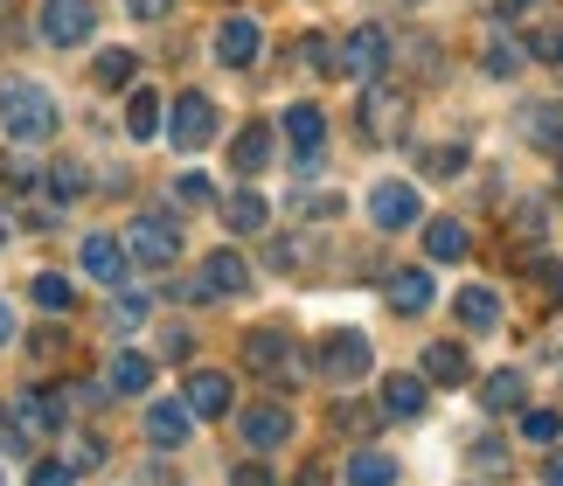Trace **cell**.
I'll list each match as a JSON object with an SVG mask.
<instances>
[{"instance_id": "obj_1", "label": "cell", "mask_w": 563, "mask_h": 486, "mask_svg": "<svg viewBox=\"0 0 563 486\" xmlns=\"http://www.w3.org/2000/svg\"><path fill=\"white\" fill-rule=\"evenodd\" d=\"M0 125H8V140L14 146H42V140H56V125H63V112H56V91L49 84H0Z\"/></svg>"}, {"instance_id": "obj_2", "label": "cell", "mask_w": 563, "mask_h": 486, "mask_svg": "<svg viewBox=\"0 0 563 486\" xmlns=\"http://www.w3.org/2000/svg\"><path fill=\"white\" fill-rule=\"evenodd\" d=\"M244 368L265 375V383H278V389H292V383H307L313 355L299 347V334H286V327H251L244 334Z\"/></svg>"}, {"instance_id": "obj_3", "label": "cell", "mask_w": 563, "mask_h": 486, "mask_svg": "<svg viewBox=\"0 0 563 486\" xmlns=\"http://www.w3.org/2000/svg\"><path fill=\"white\" fill-rule=\"evenodd\" d=\"M125 251H133V264H146V272H167V264H181V216H175V209H146V216H133V230H125Z\"/></svg>"}, {"instance_id": "obj_4", "label": "cell", "mask_w": 563, "mask_h": 486, "mask_svg": "<svg viewBox=\"0 0 563 486\" xmlns=\"http://www.w3.org/2000/svg\"><path fill=\"white\" fill-rule=\"evenodd\" d=\"M313 368L328 375V383H362V375L376 368V347H369V334H355V327H334V334H320Z\"/></svg>"}, {"instance_id": "obj_5", "label": "cell", "mask_w": 563, "mask_h": 486, "mask_svg": "<svg viewBox=\"0 0 563 486\" xmlns=\"http://www.w3.org/2000/svg\"><path fill=\"white\" fill-rule=\"evenodd\" d=\"M389 63H397V35H389L383 21H362V29L341 42V77H355V84H376Z\"/></svg>"}, {"instance_id": "obj_6", "label": "cell", "mask_w": 563, "mask_h": 486, "mask_svg": "<svg viewBox=\"0 0 563 486\" xmlns=\"http://www.w3.org/2000/svg\"><path fill=\"white\" fill-rule=\"evenodd\" d=\"M362 132H369L376 146H397L410 132V98L397 91V84H362Z\"/></svg>"}, {"instance_id": "obj_7", "label": "cell", "mask_w": 563, "mask_h": 486, "mask_svg": "<svg viewBox=\"0 0 563 486\" xmlns=\"http://www.w3.org/2000/svg\"><path fill=\"white\" fill-rule=\"evenodd\" d=\"M42 42L49 49H77V42L98 35V0H42Z\"/></svg>"}, {"instance_id": "obj_8", "label": "cell", "mask_w": 563, "mask_h": 486, "mask_svg": "<svg viewBox=\"0 0 563 486\" xmlns=\"http://www.w3.org/2000/svg\"><path fill=\"white\" fill-rule=\"evenodd\" d=\"M167 140L181 153H202L216 140V98L209 91H175V104H167Z\"/></svg>"}, {"instance_id": "obj_9", "label": "cell", "mask_w": 563, "mask_h": 486, "mask_svg": "<svg viewBox=\"0 0 563 486\" xmlns=\"http://www.w3.org/2000/svg\"><path fill=\"white\" fill-rule=\"evenodd\" d=\"M431 299H439V285H431V264H397V272H383V306L389 313H431Z\"/></svg>"}, {"instance_id": "obj_10", "label": "cell", "mask_w": 563, "mask_h": 486, "mask_svg": "<svg viewBox=\"0 0 563 486\" xmlns=\"http://www.w3.org/2000/svg\"><path fill=\"white\" fill-rule=\"evenodd\" d=\"M14 424L21 431H70V396H63V389H49V383H29V389H21L14 396Z\"/></svg>"}, {"instance_id": "obj_11", "label": "cell", "mask_w": 563, "mask_h": 486, "mask_svg": "<svg viewBox=\"0 0 563 486\" xmlns=\"http://www.w3.org/2000/svg\"><path fill=\"white\" fill-rule=\"evenodd\" d=\"M418 216H424V202H418V188H410V181H376V188H369V223H376L383 236L410 230Z\"/></svg>"}, {"instance_id": "obj_12", "label": "cell", "mask_w": 563, "mask_h": 486, "mask_svg": "<svg viewBox=\"0 0 563 486\" xmlns=\"http://www.w3.org/2000/svg\"><path fill=\"white\" fill-rule=\"evenodd\" d=\"M257 56H265V29H257L251 14H223V29H216V63H223V70H251Z\"/></svg>"}, {"instance_id": "obj_13", "label": "cell", "mask_w": 563, "mask_h": 486, "mask_svg": "<svg viewBox=\"0 0 563 486\" xmlns=\"http://www.w3.org/2000/svg\"><path fill=\"white\" fill-rule=\"evenodd\" d=\"M418 375H424L431 389H466L473 383V355H466L460 341H431L424 355H418Z\"/></svg>"}, {"instance_id": "obj_14", "label": "cell", "mask_w": 563, "mask_h": 486, "mask_svg": "<svg viewBox=\"0 0 563 486\" xmlns=\"http://www.w3.org/2000/svg\"><path fill=\"white\" fill-rule=\"evenodd\" d=\"M202 424V417H195L181 396H167V404H146V445L154 452H175V445H188V431Z\"/></svg>"}, {"instance_id": "obj_15", "label": "cell", "mask_w": 563, "mask_h": 486, "mask_svg": "<svg viewBox=\"0 0 563 486\" xmlns=\"http://www.w3.org/2000/svg\"><path fill=\"white\" fill-rule=\"evenodd\" d=\"M286 438H292V410H286V404H251V410H244V452L265 459V452L286 445Z\"/></svg>"}, {"instance_id": "obj_16", "label": "cell", "mask_w": 563, "mask_h": 486, "mask_svg": "<svg viewBox=\"0 0 563 486\" xmlns=\"http://www.w3.org/2000/svg\"><path fill=\"white\" fill-rule=\"evenodd\" d=\"M181 404H188L195 417H230L236 389H230V375H223V368H195L188 383H181Z\"/></svg>"}, {"instance_id": "obj_17", "label": "cell", "mask_w": 563, "mask_h": 486, "mask_svg": "<svg viewBox=\"0 0 563 486\" xmlns=\"http://www.w3.org/2000/svg\"><path fill=\"white\" fill-rule=\"evenodd\" d=\"M452 313H460L466 334H494V327H501V292H494V285H460V292H452Z\"/></svg>"}, {"instance_id": "obj_18", "label": "cell", "mask_w": 563, "mask_h": 486, "mask_svg": "<svg viewBox=\"0 0 563 486\" xmlns=\"http://www.w3.org/2000/svg\"><path fill=\"white\" fill-rule=\"evenodd\" d=\"M272 146H278V132H272L265 119H251V125L230 140V167L251 181V174H265V167H272Z\"/></svg>"}, {"instance_id": "obj_19", "label": "cell", "mask_w": 563, "mask_h": 486, "mask_svg": "<svg viewBox=\"0 0 563 486\" xmlns=\"http://www.w3.org/2000/svg\"><path fill=\"white\" fill-rule=\"evenodd\" d=\"M522 404H529V375L522 368H494L481 383V410L487 417H522Z\"/></svg>"}, {"instance_id": "obj_20", "label": "cell", "mask_w": 563, "mask_h": 486, "mask_svg": "<svg viewBox=\"0 0 563 486\" xmlns=\"http://www.w3.org/2000/svg\"><path fill=\"white\" fill-rule=\"evenodd\" d=\"M466 251H473V230L460 216H431L424 223V264H460Z\"/></svg>"}, {"instance_id": "obj_21", "label": "cell", "mask_w": 563, "mask_h": 486, "mask_svg": "<svg viewBox=\"0 0 563 486\" xmlns=\"http://www.w3.org/2000/svg\"><path fill=\"white\" fill-rule=\"evenodd\" d=\"M424 404H431V383H424V375H383V417L410 424V417H424Z\"/></svg>"}, {"instance_id": "obj_22", "label": "cell", "mask_w": 563, "mask_h": 486, "mask_svg": "<svg viewBox=\"0 0 563 486\" xmlns=\"http://www.w3.org/2000/svg\"><path fill=\"white\" fill-rule=\"evenodd\" d=\"M125 264H133V251H125V236H84V272H91L98 285H119L125 278Z\"/></svg>"}, {"instance_id": "obj_23", "label": "cell", "mask_w": 563, "mask_h": 486, "mask_svg": "<svg viewBox=\"0 0 563 486\" xmlns=\"http://www.w3.org/2000/svg\"><path fill=\"white\" fill-rule=\"evenodd\" d=\"M195 278L209 285V299H236V292L251 285V264L236 257V251H209V257H202V272H195Z\"/></svg>"}, {"instance_id": "obj_24", "label": "cell", "mask_w": 563, "mask_h": 486, "mask_svg": "<svg viewBox=\"0 0 563 486\" xmlns=\"http://www.w3.org/2000/svg\"><path fill=\"white\" fill-rule=\"evenodd\" d=\"M278 132L292 140V153H328V112H320V104H292V112L278 119Z\"/></svg>"}, {"instance_id": "obj_25", "label": "cell", "mask_w": 563, "mask_h": 486, "mask_svg": "<svg viewBox=\"0 0 563 486\" xmlns=\"http://www.w3.org/2000/svg\"><path fill=\"white\" fill-rule=\"evenodd\" d=\"M522 140L536 153H556V161H563V104L556 98H543V104H529V112H522Z\"/></svg>"}, {"instance_id": "obj_26", "label": "cell", "mask_w": 563, "mask_h": 486, "mask_svg": "<svg viewBox=\"0 0 563 486\" xmlns=\"http://www.w3.org/2000/svg\"><path fill=\"white\" fill-rule=\"evenodd\" d=\"M265 223H272V202H265V195L236 188L230 202H223V230H230V236H265Z\"/></svg>"}, {"instance_id": "obj_27", "label": "cell", "mask_w": 563, "mask_h": 486, "mask_svg": "<svg viewBox=\"0 0 563 486\" xmlns=\"http://www.w3.org/2000/svg\"><path fill=\"white\" fill-rule=\"evenodd\" d=\"M104 375H112V383H104L112 396H146V383H154V362H146L140 347H119V355L104 362Z\"/></svg>"}, {"instance_id": "obj_28", "label": "cell", "mask_w": 563, "mask_h": 486, "mask_svg": "<svg viewBox=\"0 0 563 486\" xmlns=\"http://www.w3.org/2000/svg\"><path fill=\"white\" fill-rule=\"evenodd\" d=\"M522 63H529L522 35H508V29H494V35H487V49H481V70H487V77H501V84H508V77H522Z\"/></svg>"}, {"instance_id": "obj_29", "label": "cell", "mask_w": 563, "mask_h": 486, "mask_svg": "<svg viewBox=\"0 0 563 486\" xmlns=\"http://www.w3.org/2000/svg\"><path fill=\"white\" fill-rule=\"evenodd\" d=\"M125 132H133V140H154L161 132V91H146V84L125 91Z\"/></svg>"}, {"instance_id": "obj_30", "label": "cell", "mask_w": 563, "mask_h": 486, "mask_svg": "<svg viewBox=\"0 0 563 486\" xmlns=\"http://www.w3.org/2000/svg\"><path fill=\"white\" fill-rule=\"evenodd\" d=\"M146 320H154V299L146 292H119L112 306H104V327H112V334H140Z\"/></svg>"}, {"instance_id": "obj_31", "label": "cell", "mask_w": 563, "mask_h": 486, "mask_svg": "<svg viewBox=\"0 0 563 486\" xmlns=\"http://www.w3.org/2000/svg\"><path fill=\"white\" fill-rule=\"evenodd\" d=\"M349 486H397V459L389 452H355L349 459Z\"/></svg>"}, {"instance_id": "obj_32", "label": "cell", "mask_w": 563, "mask_h": 486, "mask_svg": "<svg viewBox=\"0 0 563 486\" xmlns=\"http://www.w3.org/2000/svg\"><path fill=\"white\" fill-rule=\"evenodd\" d=\"M299 63H307L313 77H341V49H334V35H299Z\"/></svg>"}, {"instance_id": "obj_33", "label": "cell", "mask_w": 563, "mask_h": 486, "mask_svg": "<svg viewBox=\"0 0 563 486\" xmlns=\"http://www.w3.org/2000/svg\"><path fill=\"white\" fill-rule=\"evenodd\" d=\"M91 77L104 84V91H119V84H133V77H140V56H133V49H98Z\"/></svg>"}, {"instance_id": "obj_34", "label": "cell", "mask_w": 563, "mask_h": 486, "mask_svg": "<svg viewBox=\"0 0 563 486\" xmlns=\"http://www.w3.org/2000/svg\"><path fill=\"white\" fill-rule=\"evenodd\" d=\"M35 306H42V313H77V285L56 278V272H42L35 278Z\"/></svg>"}, {"instance_id": "obj_35", "label": "cell", "mask_w": 563, "mask_h": 486, "mask_svg": "<svg viewBox=\"0 0 563 486\" xmlns=\"http://www.w3.org/2000/svg\"><path fill=\"white\" fill-rule=\"evenodd\" d=\"M556 438H563V417L556 410H536V404H522V445H556Z\"/></svg>"}, {"instance_id": "obj_36", "label": "cell", "mask_w": 563, "mask_h": 486, "mask_svg": "<svg viewBox=\"0 0 563 486\" xmlns=\"http://www.w3.org/2000/svg\"><path fill=\"white\" fill-rule=\"evenodd\" d=\"M418 167L431 174V181H460V174H466V146H424Z\"/></svg>"}, {"instance_id": "obj_37", "label": "cell", "mask_w": 563, "mask_h": 486, "mask_svg": "<svg viewBox=\"0 0 563 486\" xmlns=\"http://www.w3.org/2000/svg\"><path fill=\"white\" fill-rule=\"evenodd\" d=\"M77 195H84V167L63 153V161H49V202L63 209V202H77Z\"/></svg>"}, {"instance_id": "obj_38", "label": "cell", "mask_w": 563, "mask_h": 486, "mask_svg": "<svg viewBox=\"0 0 563 486\" xmlns=\"http://www.w3.org/2000/svg\"><path fill=\"white\" fill-rule=\"evenodd\" d=\"M508 230L522 236V243H543V236H550V209H543V202H515V216H508Z\"/></svg>"}, {"instance_id": "obj_39", "label": "cell", "mask_w": 563, "mask_h": 486, "mask_svg": "<svg viewBox=\"0 0 563 486\" xmlns=\"http://www.w3.org/2000/svg\"><path fill=\"white\" fill-rule=\"evenodd\" d=\"M175 202H188V209H216V181H209V174H195V167H181V174H175Z\"/></svg>"}, {"instance_id": "obj_40", "label": "cell", "mask_w": 563, "mask_h": 486, "mask_svg": "<svg viewBox=\"0 0 563 486\" xmlns=\"http://www.w3.org/2000/svg\"><path fill=\"white\" fill-rule=\"evenodd\" d=\"M529 278H536V292H543V306H563V264L536 251L529 257Z\"/></svg>"}, {"instance_id": "obj_41", "label": "cell", "mask_w": 563, "mask_h": 486, "mask_svg": "<svg viewBox=\"0 0 563 486\" xmlns=\"http://www.w3.org/2000/svg\"><path fill=\"white\" fill-rule=\"evenodd\" d=\"M29 486H77V466H70V459H35Z\"/></svg>"}, {"instance_id": "obj_42", "label": "cell", "mask_w": 563, "mask_h": 486, "mask_svg": "<svg viewBox=\"0 0 563 486\" xmlns=\"http://www.w3.org/2000/svg\"><path fill=\"white\" fill-rule=\"evenodd\" d=\"M522 49H529L536 63H556V70H563V29H529Z\"/></svg>"}, {"instance_id": "obj_43", "label": "cell", "mask_w": 563, "mask_h": 486, "mask_svg": "<svg viewBox=\"0 0 563 486\" xmlns=\"http://www.w3.org/2000/svg\"><path fill=\"white\" fill-rule=\"evenodd\" d=\"M341 209H349L341 195H299V216H307V223H334Z\"/></svg>"}, {"instance_id": "obj_44", "label": "cell", "mask_w": 563, "mask_h": 486, "mask_svg": "<svg viewBox=\"0 0 563 486\" xmlns=\"http://www.w3.org/2000/svg\"><path fill=\"white\" fill-rule=\"evenodd\" d=\"M265 257H272V272H292V264L307 257V243H299V236H272V243H265Z\"/></svg>"}, {"instance_id": "obj_45", "label": "cell", "mask_w": 563, "mask_h": 486, "mask_svg": "<svg viewBox=\"0 0 563 486\" xmlns=\"http://www.w3.org/2000/svg\"><path fill=\"white\" fill-rule=\"evenodd\" d=\"M473 466H481V473H508V445H501V438H481V445H473Z\"/></svg>"}, {"instance_id": "obj_46", "label": "cell", "mask_w": 563, "mask_h": 486, "mask_svg": "<svg viewBox=\"0 0 563 486\" xmlns=\"http://www.w3.org/2000/svg\"><path fill=\"white\" fill-rule=\"evenodd\" d=\"M0 181H8L14 195H29V188H35V167L21 161V153H8V161H0Z\"/></svg>"}, {"instance_id": "obj_47", "label": "cell", "mask_w": 563, "mask_h": 486, "mask_svg": "<svg viewBox=\"0 0 563 486\" xmlns=\"http://www.w3.org/2000/svg\"><path fill=\"white\" fill-rule=\"evenodd\" d=\"M70 466H77V473L104 466V438H77V445H70Z\"/></svg>"}, {"instance_id": "obj_48", "label": "cell", "mask_w": 563, "mask_h": 486, "mask_svg": "<svg viewBox=\"0 0 563 486\" xmlns=\"http://www.w3.org/2000/svg\"><path fill=\"white\" fill-rule=\"evenodd\" d=\"M230 486H272V473L257 466V452H251V459H236V466H230Z\"/></svg>"}, {"instance_id": "obj_49", "label": "cell", "mask_w": 563, "mask_h": 486, "mask_svg": "<svg viewBox=\"0 0 563 486\" xmlns=\"http://www.w3.org/2000/svg\"><path fill=\"white\" fill-rule=\"evenodd\" d=\"M125 14H133V21H167V14H175V0H125Z\"/></svg>"}, {"instance_id": "obj_50", "label": "cell", "mask_w": 563, "mask_h": 486, "mask_svg": "<svg viewBox=\"0 0 563 486\" xmlns=\"http://www.w3.org/2000/svg\"><path fill=\"white\" fill-rule=\"evenodd\" d=\"M481 8H487L494 21H522V14H536V0H481Z\"/></svg>"}, {"instance_id": "obj_51", "label": "cell", "mask_w": 563, "mask_h": 486, "mask_svg": "<svg viewBox=\"0 0 563 486\" xmlns=\"http://www.w3.org/2000/svg\"><path fill=\"white\" fill-rule=\"evenodd\" d=\"M320 167H328V153H292V181H313Z\"/></svg>"}, {"instance_id": "obj_52", "label": "cell", "mask_w": 563, "mask_h": 486, "mask_svg": "<svg viewBox=\"0 0 563 486\" xmlns=\"http://www.w3.org/2000/svg\"><path fill=\"white\" fill-rule=\"evenodd\" d=\"M0 445H29V431H14V404H0Z\"/></svg>"}, {"instance_id": "obj_53", "label": "cell", "mask_w": 563, "mask_h": 486, "mask_svg": "<svg viewBox=\"0 0 563 486\" xmlns=\"http://www.w3.org/2000/svg\"><path fill=\"white\" fill-rule=\"evenodd\" d=\"M188 347H195V334H188V327H175V334H167V341H161V355H175V362H181V355H188Z\"/></svg>"}, {"instance_id": "obj_54", "label": "cell", "mask_w": 563, "mask_h": 486, "mask_svg": "<svg viewBox=\"0 0 563 486\" xmlns=\"http://www.w3.org/2000/svg\"><path fill=\"white\" fill-rule=\"evenodd\" d=\"M299 486H334V473L320 466V459H307V466H299Z\"/></svg>"}, {"instance_id": "obj_55", "label": "cell", "mask_w": 563, "mask_h": 486, "mask_svg": "<svg viewBox=\"0 0 563 486\" xmlns=\"http://www.w3.org/2000/svg\"><path fill=\"white\" fill-rule=\"evenodd\" d=\"M543 486H563V445H550V459H543Z\"/></svg>"}, {"instance_id": "obj_56", "label": "cell", "mask_w": 563, "mask_h": 486, "mask_svg": "<svg viewBox=\"0 0 563 486\" xmlns=\"http://www.w3.org/2000/svg\"><path fill=\"white\" fill-rule=\"evenodd\" d=\"M8 334H14V313H8V299H0V347H8Z\"/></svg>"}, {"instance_id": "obj_57", "label": "cell", "mask_w": 563, "mask_h": 486, "mask_svg": "<svg viewBox=\"0 0 563 486\" xmlns=\"http://www.w3.org/2000/svg\"><path fill=\"white\" fill-rule=\"evenodd\" d=\"M0 243H8V209H0Z\"/></svg>"}]
</instances>
